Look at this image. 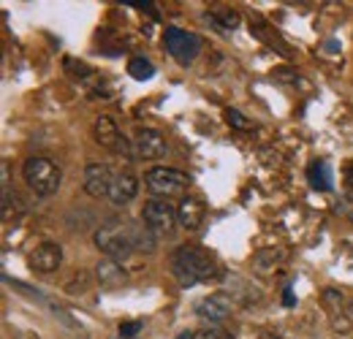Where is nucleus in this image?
<instances>
[{
	"mask_svg": "<svg viewBox=\"0 0 353 339\" xmlns=\"http://www.w3.org/2000/svg\"><path fill=\"white\" fill-rule=\"evenodd\" d=\"M95 247L106 255V258L117 260V263L128 260L136 253L131 242V225L128 223L125 225L123 223H106V225H101L95 231Z\"/></svg>",
	"mask_w": 353,
	"mask_h": 339,
	"instance_id": "nucleus-3",
	"label": "nucleus"
},
{
	"mask_svg": "<svg viewBox=\"0 0 353 339\" xmlns=\"http://www.w3.org/2000/svg\"><path fill=\"white\" fill-rule=\"evenodd\" d=\"M144 185L158 198H176V196L185 198V193L190 187V176L176 169H169V166H155L144 174Z\"/></svg>",
	"mask_w": 353,
	"mask_h": 339,
	"instance_id": "nucleus-4",
	"label": "nucleus"
},
{
	"mask_svg": "<svg viewBox=\"0 0 353 339\" xmlns=\"http://www.w3.org/2000/svg\"><path fill=\"white\" fill-rule=\"evenodd\" d=\"M92 136H95V141H98L101 147H106V150H112V152L133 155L131 144L125 141V136L120 133V127L114 125V120L106 117V114L95 117V123H92Z\"/></svg>",
	"mask_w": 353,
	"mask_h": 339,
	"instance_id": "nucleus-7",
	"label": "nucleus"
},
{
	"mask_svg": "<svg viewBox=\"0 0 353 339\" xmlns=\"http://www.w3.org/2000/svg\"><path fill=\"white\" fill-rule=\"evenodd\" d=\"M172 274L179 280V285L193 288L199 282H210V280L221 277V266L215 263L212 255H207L201 247L182 245L172 255Z\"/></svg>",
	"mask_w": 353,
	"mask_h": 339,
	"instance_id": "nucleus-1",
	"label": "nucleus"
},
{
	"mask_svg": "<svg viewBox=\"0 0 353 339\" xmlns=\"http://www.w3.org/2000/svg\"><path fill=\"white\" fill-rule=\"evenodd\" d=\"M139 331H141V320H128V323L120 326V337L123 339H133Z\"/></svg>",
	"mask_w": 353,
	"mask_h": 339,
	"instance_id": "nucleus-22",
	"label": "nucleus"
},
{
	"mask_svg": "<svg viewBox=\"0 0 353 339\" xmlns=\"http://www.w3.org/2000/svg\"><path fill=\"white\" fill-rule=\"evenodd\" d=\"M125 6H131V8H152V3H125Z\"/></svg>",
	"mask_w": 353,
	"mask_h": 339,
	"instance_id": "nucleus-28",
	"label": "nucleus"
},
{
	"mask_svg": "<svg viewBox=\"0 0 353 339\" xmlns=\"http://www.w3.org/2000/svg\"><path fill=\"white\" fill-rule=\"evenodd\" d=\"M332 329L340 331V334H348L351 331V320L345 315H332Z\"/></svg>",
	"mask_w": 353,
	"mask_h": 339,
	"instance_id": "nucleus-24",
	"label": "nucleus"
},
{
	"mask_svg": "<svg viewBox=\"0 0 353 339\" xmlns=\"http://www.w3.org/2000/svg\"><path fill=\"white\" fill-rule=\"evenodd\" d=\"M139 193V179L133 174H114V182L109 187V201L114 207H125L131 204Z\"/></svg>",
	"mask_w": 353,
	"mask_h": 339,
	"instance_id": "nucleus-12",
	"label": "nucleus"
},
{
	"mask_svg": "<svg viewBox=\"0 0 353 339\" xmlns=\"http://www.w3.org/2000/svg\"><path fill=\"white\" fill-rule=\"evenodd\" d=\"M176 220L185 231H196L201 223H204V204L193 196H185L179 204H176Z\"/></svg>",
	"mask_w": 353,
	"mask_h": 339,
	"instance_id": "nucleus-13",
	"label": "nucleus"
},
{
	"mask_svg": "<svg viewBox=\"0 0 353 339\" xmlns=\"http://www.w3.org/2000/svg\"><path fill=\"white\" fill-rule=\"evenodd\" d=\"M283 301L291 307V304H296V298H294V294H291V288H285V294H283Z\"/></svg>",
	"mask_w": 353,
	"mask_h": 339,
	"instance_id": "nucleus-26",
	"label": "nucleus"
},
{
	"mask_svg": "<svg viewBox=\"0 0 353 339\" xmlns=\"http://www.w3.org/2000/svg\"><path fill=\"white\" fill-rule=\"evenodd\" d=\"M345 182H348V193L353 196V166L348 171H345Z\"/></svg>",
	"mask_w": 353,
	"mask_h": 339,
	"instance_id": "nucleus-27",
	"label": "nucleus"
},
{
	"mask_svg": "<svg viewBox=\"0 0 353 339\" xmlns=\"http://www.w3.org/2000/svg\"><path fill=\"white\" fill-rule=\"evenodd\" d=\"M343 298H345V296H343V291H337V288H326V291H323V304L334 309L332 315H337V312H340V304H343Z\"/></svg>",
	"mask_w": 353,
	"mask_h": 339,
	"instance_id": "nucleus-21",
	"label": "nucleus"
},
{
	"mask_svg": "<svg viewBox=\"0 0 353 339\" xmlns=\"http://www.w3.org/2000/svg\"><path fill=\"white\" fill-rule=\"evenodd\" d=\"M307 179L310 185L321 193L332 190L334 187V174H332V163L329 161H312L307 166Z\"/></svg>",
	"mask_w": 353,
	"mask_h": 339,
	"instance_id": "nucleus-16",
	"label": "nucleus"
},
{
	"mask_svg": "<svg viewBox=\"0 0 353 339\" xmlns=\"http://www.w3.org/2000/svg\"><path fill=\"white\" fill-rule=\"evenodd\" d=\"M128 225H131V242L136 253H155L158 250V242H155L158 234H152L147 225H136V223H128Z\"/></svg>",
	"mask_w": 353,
	"mask_h": 339,
	"instance_id": "nucleus-17",
	"label": "nucleus"
},
{
	"mask_svg": "<svg viewBox=\"0 0 353 339\" xmlns=\"http://www.w3.org/2000/svg\"><path fill=\"white\" fill-rule=\"evenodd\" d=\"M63 263V247L57 242H44L30 253V269L39 274H52Z\"/></svg>",
	"mask_w": 353,
	"mask_h": 339,
	"instance_id": "nucleus-11",
	"label": "nucleus"
},
{
	"mask_svg": "<svg viewBox=\"0 0 353 339\" xmlns=\"http://www.w3.org/2000/svg\"><path fill=\"white\" fill-rule=\"evenodd\" d=\"M22 176L28 182V187L36 193V196H54L60 190V182H63V171L60 166L52 161V158H28L22 163Z\"/></svg>",
	"mask_w": 353,
	"mask_h": 339,
	"instance_id": "nucleus-2",
	"label": "nucleus"
},
{
	"mask_svg": "<svg viewBox=\"0 0 353 339\" xmlns=\"http://www.w3.org/2000/svg\"><path fill=\"white\" fill-rule=\"evenodd\" d=\"M351 312H353V301H351Z\"/></svg>",
	"mask_w": 353,
	"mask_h": 339,
	"instance_id": "nucleus-29",
	"label": "nucleus"
},
{
	"mask_svg": "<svg viewBox=\"0 0 353 339\" xmlns=\"http://www.w3.org/2000/svg\"><path fill=\"white\" fill-rule=\"evenodd\" d=\"M0 182H3V193H6V190H8V182H11V176H8V163H6V161L0 163Z\"/></svg>",
	"mask_w": 353,
	"mask_h": 339,
	"instance_id": "nucleus-25",
	"label": "nucleus"
},
{
	"mask_svg": "<svg viewBox=\"0 0 353 339\" xmlns=\"http://www.w3.org/2000/svg\"><path fill=\"white\" fill-rule=\"evenodd\" d=\"M141 223H144L152 234H158V236H172L174 228L179 225L174 207L166 204V201H158V198L144 204V209H141Z\"/></svg>",
	"mask_w": 353,
	"mask_h": 339,
	"instance_id": "nucleus-6",
	"label": "nucleus"
},
{
	"mask_svg": "<svg viewBox=\"0 0 353 339\" xmlns=\"http://www.w3.org/2000/svg\"><path fill=\"white\" fill-rule=\"evenodd\" d=\"M112 182H114V174H112V169H109L106 163H90L88 169H85V182H82V187H85L88 196L101 198V196H109Z\"/></svg>",
	"mask_w": 353,
	"mask_h": 339,
	"instance_id": "nucleus-10",
	"label": "nucleus"
},
{
	"mask_svg": "<svg viewBox=\"0 0 353 339\" xmlns=\"http://www.w3.org/2000/svg\"><path fill=\"white\" fill-rule=\"evenodd\" d=\"M128 74H131L136 82H150V79L155 76V65H152L150 60H144V57H131Z\"/></svg>",
	"mask_w": 353,
	"mask_h": 339,
	"instance_id": "nucleus-18",
	"label": "nucleus"
},
{
	"mask_svg": "<svg viewBox=\"0 0 353 339\" xmlns=\"http://www.w3.org/2000/svg\"><path fill=\"white\" fill-rule=\"evenodd\" d=\"M207 22H212L221 33H228L231 28L239 25V14L236 11H223V14H207Z\"/></svg>",
	"mask_w": 353,
	"mask_h": 339,
	"instance_id": "nucleus-19",
	"label": "nucleus"
},
{
	"mask_svg": "<svg viewBox=\"0 0 353 339\" xmlns=\"http://www.w3.org/2000/svg\"><path fill=\"white\" fill-rule=\"evenodd\" d=\"M163 46L179 65H190L201 52V39L196 33H188V30H179V28H166Z\"/></svg>",
	"mask_w": 353,
	"mask_h": 339,
	"instance_id": "nucleus-5",
	"label": "nucleus"
},
{
	"mask_svg": "<svg viewBox=\"0 0 353 339\" xmlns=\"http://www.w3.org/2000/svg\"><path fill=\"white\" fill-rule=\"evenodd\" d=\"M225 123L236 130H253V120H248L239 109H225Z\"/></svg>",
	"mask_w": 353,
	"mask_h": 339,
	"instance_id": "nucleus-20",
	"label": "nucleus"
},
{
	"mask_svg": "<svg viewBox=\"0 0 353 339\" xmlns=\"http://www.w3.org/2000/svg\"><path fill=\"white\" fill-rule=\"evenodd\" d=\"M193 309L207 323H223L231 315V309H234V298L228 296V294H210V296H204L201 301H196Z\"/></svg>",
	"mask_w": 353,
	"mask_h": 339,
	"instance_id": "nucleus-9",
	"label": "nucleus"
},
{
	"mask_svg": "<svg viewBox=\"0 0 353 339\" xmlns=\"http://www.w3.org/2000/svg\"><path fill=\"white\" fill-rule=\"evenodd\" d=\"M166 150H169L166 138L155 127H141L136 133V138H133V155L141 158V161H158V158L166 155Z\"/></svg>",
	"mask_w": 353,
	"mask_h": 339,
	"instance_id": "nucleus-8",
	"label": "nucleus"
},
{
	"mask_svg": "<svg viewBox=\"0 0 353 339\" xmlns=\"http://www.w3.org/2000/svg\"><path fill=\"white\" fill-rule=\"evenodd\" d=\"M95 277L103 288H117L125 282V269H123V263H117L112 258H101L95 263Z\"/></svg>",
	"mask_w": 353,
	"mask_h": 339,
	"instance_id": "nucleus-14",
	"label": "nucleus"
},
{
	"mask_svg": "<svg viewBox=\"0 0 353 339\" xmlns=\"http://www.w3.org/2000/svg\"><path fill=\"white\" fill-rule=\"evenodd\" d=\"M193 339H231L221 329H201V331H193Z\"/></svg>",
	"mask_w": 353,
	"mask_h": 339,
	"instance_id": "nucleus-23",
	"label": "nucleus"
},
{
	"mask_svg": "<svg viewBox=\"0 0 353 339\" xmlns=\"http://www.w3.org/2000/svg\"><path fill=\"white\" fill-rule=\"evenodd\" d=\"M288 258V253L283 250V247H264V250H259V253L253 255V271L256 274H272L274 269H280V263Z\"/></svg>",
	"mask_w": 353,
	"mask_h": 339,
	"instance_id": "nucleus-15",
	"label": "nucleus"
}]
</instances>
